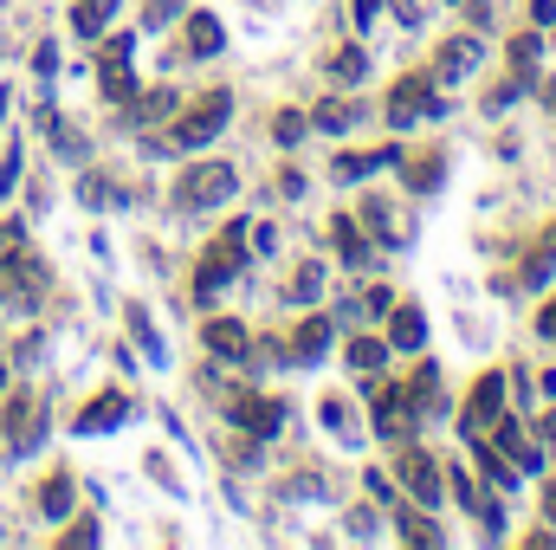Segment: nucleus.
Returning a JSON list of instances; mask_svg holds the SVG:
<instances>
[{"label": "nucleus", "mask_w": 556, "mask_h": 550, "mask_svg": "<svg viewBox=\"0 0 556 550\" xmlns=\"http://www.w3.org/2000/svg\"><path fill=\"white\" fill-rule=\"evenodd\" d=\"M233 188H240V175H233L227 162H194V168H181L175 201H181V208H227Z\"/></svg>", "instance_id": "nucleus-1"}, {"label": "nucleus", "mask_w": 556, "mask_h": 550, "mask_svg": "<svg viewBox=\"0 0 556 550\" xmlns=\"http://www.w3.org/2000/svg\"><path fill=\"white\" fill-rule=\"evenodd\" d=\"M227 117H233V98H227V91L194 98V104L175 117V149H201V142H214L220 130H227Z\"/></svg>", "instance_id": "nucleus-2"}, {"label": "nucleus", "mask_w": 556, "mask_h": 550, "mask_svg": "<svg viewBox=\"0 0 556 550\" xmlns=\"http://www.w3.org/2000/svg\"><path fill=\"white\" fill-rule=\"evenodd\" d=\"M395 473H402V486L415 492L420 505H440V473H433V460H427L420 447H408V453L395 460Z\"/></svg>", "instance_id": "nucleus-3"}, {"label": "nucleus", "mask_w": 556, "mask_h": 550, "mask_svg": "<svg viewBox=\"0 0 556 550\" xmlns=\"http://www.w3.org/2000/svg\"><path fill=\"white\" fill-rule=\"evenodd\" d=\"M201 343H207L214 357H227V363H240V357L253 350V337H247V324H240V317H214V324L201 330Z\"/></svg>", "instance_id": "nucleus-4"}, {"label": "nucleus", "mask_w": 556, "mask_h": 550, "mask_svg": "<svg viewBox=\"0 0 556 550\" xmlns=\"http://www.w3.org/2000/svg\"><path fill=\"white\" fill-rule=\"evenodd\" d=\"M498 402H505V376L492 370V376H479V383H472V396H466V427L498 421Z\"/></svg>", "instance_id": "nucleus-5"}, {"label": "nucleus", "mask_w": 556, "mask_h": 550, "mask_svg": "<svg viewBox=\"0 0 556 550\" xmlns=\"http://www.w3.org/2000/svg\"><path fill=\"white\" fill-rule=\"evenodd\" d=\"M220 46H227L220 20L214 13H188V59H220Z\"/></svg>", "instance_id": "nucleus-6"}, {"label": "nucleus", "mask_w": 556, "mask_h": 550, "mask_svg": "<svg viewBox=\"0 0 556 550\" xmlns=\"http://www.w3.org/2000/svg\"><path fill=\"white\" fill-rule=\"evenodd\" d=\"M233 421H240L247 434H278V427H285V409H278V402H260V396H240V402H233Z\"/></svg>", "instance_id": "nucleus-7"}, {"label": "nucleus", "mask_w": 556, "mask_h": 550, "mask_svg": "<svg viewBox=\"0 0 556 550\" xmlns=\"http://www.w3.org/2000/svg\"><path fill=\"white\" fill-rule=\"evenodd\" d=\"M39 434H46V421H39L33 402H13V409H7V440H13L20 453H33V447H39Z\"/></svg>", "instance_id": "nucleus-8"}, {"label": "nucleus", "mask_w": 556, "mask_h": 550, "mask_svg": "<svg viewBox=\"0 0 556 550\" xmlns=\"http://www.w3.org/2000/svg\"><path fill=\"white\" fill-rule=\"evenodd\" d=\"M472 65H479V39H446V46H440V72H433V78L446 85V78H466Z\"/></svg>", "instance_id": "nucleus-9"}, {"label": "nucleus", "mask_w": 556, "mask_h": 550, "mask_svg": "<svg viewBox=\"0 0 556 550\" xmlns=\"http://www.w3.org/2000/svg\"><path fill=\"white\" fill-rule=\"evenodd\" d=\"M111 20H117V0H78L72 7V33H85V39H98Z\"/></svg>", "instance_id": "nucleus-10"}, {"label": "nucleus", "mask_w": 556, "mask_h": 550, "mask_svg": "<svg viewBox=\"0 0 556 550\" xmlns=\"http://www.w3.org/2000/svg\"><path fill=\"white\" fill-rule=\"evenodd\" d=\"M330 234H337V247H343V266H369V240L356 234V221H350V214H337V227H330Z\"/></svg>", "instance_id": "nucleus-11"}, {"label": "nucleus", "mask_w": 556, "mask_h": 550, "mask_svg": "<svg viewBox=\"0 0 556 550\" xmlns=\"http://www.w3.org/2000/svg\"><path fill=\"white\" fill-rule=\"evenodd\" d=\"M291 343H298V357H304V363H317V357H324V343H330V324H324V317H304Z\"/></svg>", "instance_id": "nucleus-12"}, {"label": "nucleus", "mask_w": 556, "mask_h": 550, "mask_svg": "<svg viewBox=\"0 0 556 550\" xmlns=\"http://www.w3.org/2000/svg\"><path fill=\"white\" fill-rule=\"evenodd\" d=\"M389 337H395L402 350H415L420 337H427V324H420V311H415V304H395V330H389Z\"/></svg>", "instance_id": "nucleus-13"}, {"label": "nucleus", "mask_w": 556, "mask_h": 550, "mask_svg": "<svg viewBox=\"0 0 556 550\" xmlns=\"http://www.w3.org/2000/svg\"><path fill=\"white\" fill-rule=\"evenodd\" d=\"M382 357H389V343H376V337L350 343V370H356V376H376V370H382Z\"/></svg>", "instance_id": "nucleus-14"}, {"label": "nucleus", "mask_w": 556, "mask_h": 550, "mask_svg": "<svg viewBox=\"0 0 556 550\" xmlns=\"http://www.w3.org/2000/svg\"><path fill=\"white\" fill-rule=\"evenodd\" d=\"M440 175H446V162H440V149H427L415 168H408V188H420V195H427V188H440Z\"/></svg>", "instance_id": "nucleus-15"}, {"label": "nucleus", "mask_w": 556, "mask_h": 550, "mask_svg": "<svg viewBox=\"0 0 556 550\" xmlns=\"http://www.w3.org/2000/svg\"><path fill=\"white\" fill-rule=\"evenodd\" d=\"M117 414H124V396H98V402H91V409L78 414V427H85V434H91V427H111V421H117Z\"/></svg>", "instance_id": "nucleus-16"}, {"label": "nucleus", "mask_w": 556, "mask_h": 550, "mask_svg": "<svg viewBox=\"0 0 556 550\" xmlns=\"http://www.w3.org/2000/svg\"><path fill=\"white\" fill-rule=\"evenodd\" d=\"M317 124H324V130H350V124H356V104H350V98H324Z\"/></svg>", "instance_id": "nucleus-17"}, {"label": "nucleus", "mask_w": 556, "mask_h": 550, "mask_svg": "<svg viewBox=\"0 0 556 550\" xmlns=\"http://www.w3.org/2000/svg\"><path fill=\"white\" fill-rule=\"evenodd\" d=\"M39 505H46L52 518H65V505H72V479H65V473H52V479H46V492H39Z\"/></svg>", "instance_id": "nucleus-18"}, {"label": "nucleus", "mask_w": 556, "mask_h": 550, "mask_svg": "<svg viewBox=\"0 0 556 550\" xmlns=\"http://www.w3.org/2000/svg\"><path fill=\"white\" fill-rule=\"evenodd\" d=\"M330 72H337L343 85H350V78L363 85V72H369V52H356V46H350V52H337V59H330Z\"/></svg>", "instance_id": "nucleus-19"}, {"label": "nucleus", "mask_w": 556, "mask_h": 550, "mask_svg": "<svg viewBox=\"0 0 556 550\" xmlns=\"http://www.w3.org/2000/svg\"><path fill=\"white\" fill-rule=\"evenodd\" d=\"M273 137H278V149H291V142L304 137V111H278V124H273Z\"/></svg>", "instance_id": "nucleus-20"}, {"label": "nucleus", "mask_w": 556, "mask_h": 550, "mask_svg": "<svg viewBox=\"0 0 556 550\" xmlns=\"http://www.w3.org/2000/svg\"><path fill=\"white\" fill-rule=\"evenodd\" d=\"M402 538H415V545H440V532L427 525V512H402Z\"/></svg>", "instance_id": "nucleus-21"}, {"label": "nucleus", "mask_w": 556, "mask_h": 550, "mask_svg": "<svg viewBox=\"0 0 556 550\" xmlns=\"http://www.w3.org/2000/svg\"><path fill=\"white\" fill-rule=\"evenodd\" d=\"M291 291H298V298H317V291H324V266H317V260H311V266H298Z\"/></svg>", "instance_id": "nucleus-22"}, {"label": "nucleus", "mask_w": 556, "mask_h": 550, "mask_svg": "<svg viewBox=\"0 0 556 550\" xmlns=\"http://www.w3.org/2000/svg\"><path fill=\"white\" fill-rule=\"evenodd\" d=\"M531 20H538V26H551V20H556V0H538V7H531Z\"/></svg>", "instance_id": "nucleus-23"}, {"label": "nucleus", "mask_w": 556, "mask_h": 550, "mask_svg": "<svg viewBox=\"0 0 556 550\" xmlns=\"http://www.w3.org/2000/svg\"><path fill=\"white\" fill-rule=\"evenodd\" d=\"M538 330H544V337H551V343H556V304H551V311H544V324H538Z\"/></svg>", "instance_id": "nucleus-24"}, {"label": "nucleus", "mask_w": 556, "mask_h": 550, "mask_svg": "<svg viewBox=\"0 0 556 550\" xmlns=\"http://www.w3.org/2000/svg\"><path fill=\"white\" fill-rule=\"evenodd\" d=\"M0 389H7V363H0Z\"/></svg>", "instance_id": "nucleus-25"}, {"label": "nucleus", "mask_w": 556, "mask_h": 550, "mask_svg": "<svg viewBox=\"0 0 556 550\" xmlns=\"http://www.w3.org/2000/svg\"><path fill=\"white\" fill-rule=\"evenodd\" d=\"M466 7H485V0H466Z\"/></svg>", "instance_id": "nucleus-26"}, {"label": "nucleus", "mask_w": 556, "mask_h": 550, "mask_svg": "<svg viewBox=\"0 0 556 550\" xmlns=\"http://www.w3.org/2000/svg\"><path fill=\"white\" fill-rule=\"evenodd\" d=\"M0 104H7V98H0Z\"/></svg>", "instance_id": "nucleus-27"}]
</instances>
